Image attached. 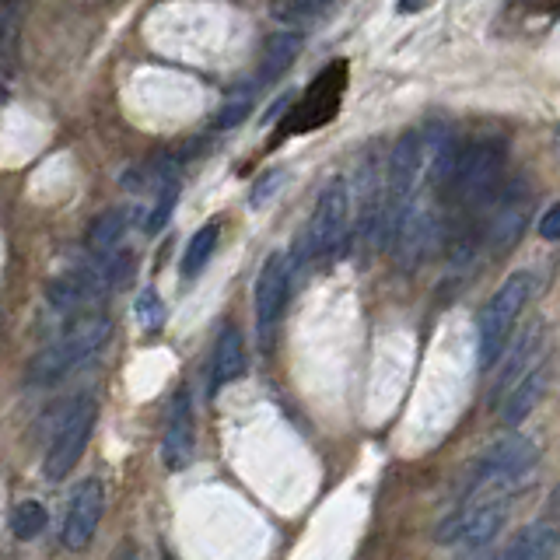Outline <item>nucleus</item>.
<instances>
[{"mask_svg": "<svg viewBox=\"0 0 560 560\" xmlns=\"http://www.w3.org/2000/svg\"><path fill=\"white\" fill-rule=\"evenodd\" d=\"M347 221H350V189H347V179L336 175V179H329L322 186L319 200H315L312 221H308L305 238H301V252L308 259L333 252L343 242V235H347Z\"/></svg>", "mask_w": 560, "mask_h": 560, "instance_id": "4", "label": "nucleus"}, {"mask_svg": "<svg viewBox=\"0 0 560 560\" xmlns=\"http://www.w3.org/2000/svg\"><path fill=\"white\" fill-rule=\"evenodd\" d=\"M487 560H501V553H494V557H487Z\"/></svg>", "mask_w": 560, "mask_h": 560, "instance_id": "30", "label": "nucleus"}, {"mask_svg": "<svg viewBox=\"0 0 560 560\" xmlns=\"http://www.w3.org/2000/svg\"><path fill=\"white\" fill-rule=\"evenodd\" d=\"M95 420H98L95 399H77L74 410L63 417L60 431L53 434V445H49L46 462H42V476L46 480H63L77 466V459H81L91 441V431H95Z\"/></svg>", "mask_w": 560, "mask_h": 560, "instance_id": "6", "label": "nucleus"}, {"mask_svg": "<svg viewBox=\"0 0 560 560\" xmlns=\"http://www.w3.org/2000/svg\"><path fill=\"white\" fill-rule=\"evenodd\" d=\"M301 4H319V0H301Z\"/></svg>", "mask_w": 560, "mask_h": 560, "instance_id": "29", "label": "nucleus"}, {"mask_svg": "<svg viewBox=\"0 0 560 560\" xmlns=\"http://www.w3.org/2000/svg\"><path fill=\"white\" fill-rule=\"evenodd\" d=\"M539 343H543V326H529L522 336H518L515 343H511L508 354H504L501 371H497L494 385H490V406L501 403L504 392H511L518 382H522L525 375H529L532 368H536V350H539Z\"/></svg>", "mask_w": 560, "mask_h": 560, "instance_id": "12", "label": "nucleus"}, {"mask_svg": "<svg viewBox=\"0 0 560 560\" xmlns=\"http://www.w3.org/2000/svg\"><path fill=\"white\" fill-rule=\"evenodd\" d=\"M287 287H291V263L284 252H270L259 266L256 291H252V305H256V333L259 343L270 350L273 333H277L280 312H284Z\"/></svg>", "mask_w": 560, "mask_h": 560, "instance_id": "8", "label": "nucleus"}, {"mask_svg": "<svg viewBox=\"0 0 560 560\" xmlns=\"http://www.w3.org/2000/svg\"><path fill=\"white\" fill-rule=\"evenodd\" d=\"M196 455V420H193V403H189V389L182 385L168 403V424L165 438H161V462L165 469L179 473L193 462Z\"/></svg>", "mask_w": 560, "mask_h": 560, "instance_id": "10", "label": "nucleus"}, {"mask_svg": "<svg viewBox=\"0 0 560 560\" xmlns=\"http://www.w3.org/2000/svg\"><path fill=\"white\" fill-rule=\"evenodd\" d=\"M550 371H553L550 361L536 364V368L508 392V403H504V410H501L504 427H518L522 420H529V413L536 410L539 403H543L546 389H550Z\"/></svg>", "mask_w": 560, "mask_h": 560, "instance_id": "15", "label": "nucleus"}, {"mask_svg": "<svg viewBox=\"0 0 560 560\" xmlns=\"http://www.w3.org/2000/svg\"><path fill=\"white\" fill-rule=\"evenodd\" d=\"M46 522H49V515L39 501H18L11 508V532H14V539H21V543L39 536V532L46 529Z\"/></svg>", "mask_w": 560, "mask_h": 560, "instance_id": "21", "label": "nucleus"}, {"mask_svg": "<svg viewBox=\"0 0 560 560\" xmlns=\"http://www.w3.org/2000/svg\"><path fill=\"white\" fill-rule=\"evenodd\" d=\"M287 182V172L284 168H273V172H266V175H259V182L252 186V193H249V207L252 210H263L266 203L273 200V196L280 193V186Z\"/></svg>", "mask_w": 560, "mask_h": 560, "instance_id": "25", "label": "nucleus"}, {"mask_svg": "<svg viewBox=\"0 0 560 560\" xmlns=\"http://www.w3.org/2000/svg\"><path fill=\"white\" fill-rule=\"evenodd\" d=\"M434 238V217L431 210L417 207L413 203L410 210H406V217L399 221L396 228V238H392V249H396V259L410 270V266H417L420 259L427 256V245H431Z\"/></svg>", "mask_w": 560, "mask_h": 560, "instance_id": "13", "label": "nucleus"}, {"mask_svg": "<svg viewBox=\"0 0 560 560\" xmlns=\"http://www.w3.org/2000/svg\"><path fill=\"white\" fill-rule=\"evenodd\" d=\"M301 46H305V39H301L298 32H277L266 39L263 46V77L270 81V77H277L280 70H287L294 63V56L301 53Z\"/></svg>", "mask_w": 560, "mask_h": 560, "instance_id": "19", "label": "nucleus"}, {"mask_svg": "<svg viewBox=\"0 0 560 560\" xmlns=\"http://www.w3.org/2000/svg\"><path fill=\"white\" fill-rule=\"evenodd\" d=\"M252 98H256V91H249V88H238L235 95L224 98V105L214 112V130H235L242 119H249Z\"/></svg>", "mask_w": 560, "mask_h": 560, "instance_id": "22", "label": "nucleus"}, {"mask_svg": "<svg viewBox=\"0 0 560 560\" xmlns=\"http://www.w3.org/2000/svg\"><path fill=\"white\" fill-rule=\"evenodd\" d=\"M560 546V532L546 522L525 525L515 539L501 550V560H553Z\"/></svg>", "mask_w": 560, "mask_h": 560, "instance_id": "16", "label": "nucleus"}, {"mask_svg": "<svg viewBox=\"0 0 560 560\" xmlns=\"http://www.w3.org/2000/svg\"><path fill=\"white\" fill-rule=\"evenodd\" d=\"M126 235V210L123 207H112L105 214H98L88 228V249L95 256H112L119 252V242Z\"/></svg>", "mask_w": 560, "mask_h": 560, "instance_id": "17", "label": "nucleus"}, {"mask_svg": "<svg viewBox=\"0 0 560 560\" xmlns=\"http://www.w3.org/2000/svg\"><path fill=\"white\" fill-rule=\"evenodd\" d=\"M175 200H179V182L165 179V182H161V189H158V200H154V207H151V217L144 221V228L151 231V235L168 224V217H172V210H175Z\"/></svg>", "mask_w": 560, "mask_h": 560, "instance_id": "23", "label": "nucleus"}, {"mask_svg": "<svg viewBox=\"0 0 560 560\" xmlns=\"http://www.w3.org/2000/svg\"><path fill=\"white\" fill-rule=\"evenodd\" d=\"M539 235H543L546 242H560V203H553V207L539 217Z\"/></svg>", "mask_w": 560, "mask_h": 560, "instance_id": "26", "label": "nucleus"}, {"mask_svg": "<svg viewBox=\"0 0 560 560\" xmlns=\"http://www.w3.org/2000/svg\"><path fill=\"white\" fill-rule=\"evenodd\" d=\"M525 217H529V193L522 182H515L511 189H504L501 203L494 207L487 224V249L490 252H508L518 242V235L525 231Z\"/></svg>", "mask_w": 560, "mask_h": 560, "instance_id": "11", "label": "nucleus"}, {"mask_svg": "<svg viewBox=\"0 0 560 560\" xmlns=\"http://www.w3.org/2000/svg\"><path fill=\"white\" fill-rule=\"evenodd\" d=\"M504 158H508L504 140H476V144L462 147L452 189H448V193L455 196V203L476 210L494 200V193L501 189Z\"/></svg>", "mask_w": 560, "mask_h": 560, "instance_id": "3", "label": "nucleus"}, {"mask_svg": "<svg viewBox=\"0 0 560 560\" xmlns=\"http://www.w3.org/2000/svg\"><path fill=\"white\" fill-rule=\"evenodd\" d=\"M532 284H536V280H532L529 270H515V273H508L504 284L487 298L480 319H476V364H480V368H494L497 357L504 354V340H508L518 312H522L525 301H529Z\"/></svg>", "mask_w": 560, "mask_h": 560, "instance_id": "2", "label": "nucleus"}, {"mask_svg": "<svg viewBox=\"0 0 560 560\" xmlns=\"http://www.w3.org/2000/svg\"><path fill=\"white\" fill-rule=\"evenodd\" d=\"M245 340H242V329L238 326H224L221 336H217V347H214V364H210V392L224 389V385L238 382L245 375Z\"/></svg>", "mask_w": 560, "mask_h": 560, "instance_id": "14", "label": "nucleus"}, {"mask_svg": "<svg viewBox=\"0 0 560 560\" xmlns=\"http://www.w3.org/2000/svg\"><path fill=\"white\" fill-rule=\"evenodd\" d=\"M427 0H399V14H417Z\"/></svg>", "mask_w": 560, "mask_h": 560, "instance_id": "27", "label": "nucleus"}, {"mask_svg": "<svg viewBox=\"0 0 560 560\" xmlns=\"http://www.w3.org/2000/svg\"><path fill=\"white\" fill-rule=\"evenodd\" d=\"M109 333H112V322L105 319V315H88V319H81L60 343H49V347H42L39 354L28 361V368H25L28 385H53V382H60V378H67L70 371L81 368L88 357H95L98 350L105 347Z\"/></svg>", "mask_w": 560, "mask_h": 560, "instance_id": "1", "label": "nucleus"}, {"mask_svg": "<svg viewBox=\"0 0 560 560\" xmlns=\"http://www.w3.org/2000/svg\"><path fill=\"white\" fill-rule=\"evenodd\" d=\"M217 238H221V221H207L193 238H189L186 252H182V277L193 280L207 270L210 256H214V249H217Z\"/></svg>", "mask_w": 560, "mask_h": 560, "instance_id": "18", "label": "nucleus"}, {"mask_svg": "<svg viewBox=\"0 0 560 560\" xmlns=\"http://www.w3.org/2000/svg\"><path fill=\"white\" fill-rule=\"evenodd\" d=\"M161 560H175V557H172V553H168V550H161Z\"/></svg>", "mask_w": 560, "mask_h": 560, "instance_id": "28", "label": "nucleus"}, {"mask_svg": "<svg viewBox=\"0 0 560 560\" xmlns=\"http://www.w3.org/2000/svg\"><path fill=\"white\" fill-rule=\"evenodd\" d=\"M504 518H508V501H504V497L476 501V504L459 508L452 518H445V522L438 525V532H434V539H438L441 546L455 543V546H466V550H480V546H487L490 539L501 532Z\"/></svg>", "mask_w": 560, "mask_h": 560, "instance_id": "7", "label": "nucleus"}, {"mask_svg": "<svg viewBox=\"0 0 560 560\" xmlns=\"http://www.w3.org/2000/svg\"><path fill=\"white\" fill-rule=\"evenodd\" d=\"M133 315H137V322L147 329V333H154V329H161V322H165V305H161L158 291H151V287H144V291L137 294V301H133Z\"/></svg>", "mask_w": 560, "mask_h": 560, "instance_id": "24", "label": "nucleus"}, {"mask_svg": "<svg viewBox=\"0 0 560 560\" xmlns=\"http://www.w3.org/2000/svg\"><path fill=\"white\" fill-rule=\"evenodd\" d=\"M326 81H329V70H326V74H319V81H315V88L308 91L305 109H308V105H312V112H305V116H294V119H301V123L294 126V130H308V126H322L329 116H333L336 109H340V84H336V88H326Z\"/></svg>", "mask_w": 560, "mask_h": 560, "instance_id": "20", "label": "nucleus"}, {"mask_svg": "<svg viewBox=\"0 0 560 560\" xmlns=\"http://www.w3.org/2000/svg\"><path fill=\"white\" fill-rule=\"evenodd\" d=\"M102 511H105L102 480H84L81 487L70 494L67 515H63V529H60L63 546L74 553L88 550V543L98 532V522H102Z\"/></svg>", "mask_w": 560, "mask_h": 560, "instance_id": "9", "label": "nucleus"}, {"mask_svg": "<svg viewBox=\"0 0 560 560\" xmlns=\"http://www.w3.org/2000/svg\"><path fill=\"white\" fill-rule=\"evenodd\" d=\"M539 445L525 434H508L494 448L483 452V459L473 466V490L483 487H515L518 480L536 469Z\"/></svg>", "mask_w": 560, "mask_h": 560, "instance_id": "5", "label": "nucleus"}]
</instances>
